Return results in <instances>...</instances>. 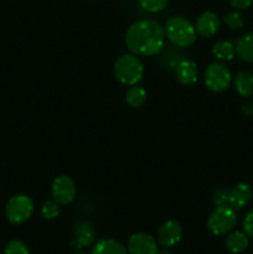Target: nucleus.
<instances>
[{
	"label": "nucleus",
	"mask_w": 253,
	"mask_h": 254,
	"mask_svg": "<svg viewBox=\"0 0 253 254\" xmlns=\"http://www.w3.org/2000/svg\"><path fill=\"white\" fill-rule=\"evenodd\" d=\"M165 35L175 46L189 47L196 41V27L186 17L174 16L166 22Z\"/></svg>",
	"instance_id": "nucleus-3"
},
{
	"label": "nucleus",
	"mask_w": 253,
	"mask_h": 254,
	"mask_svg": "<svg viewBox=\"0 0 253 254\" xmlns=\"http://www.w3.org/2000/svg\"><path fill=\"white\" fill-rule=\"evenodd\" d=\"M221 27V20L216 12L206 11L196 21V32L203 37H211L217 34Z\"/></svg>",
	"instance_id": "nucleus-10"
},
{
	"label": "nucleus",
	"mask_w": 253,
	"mask_h": 254,
	"mask_svg": "<svg viewBox=\"0 0 253 254\" xmlns=\"http://www.w3.org/2000/svg\"><path fill=\"white\" fill-rule=\"evenodd\" d=\"M213 202L216 206L228 205V191L225 189H220L216 191L215 196H213Z\"/></svg>",
	"instance_id": "nucleus-24"
},
{
	"label": "nucleus",
	"mask_w": 253,
	"mask_h": 254,
	"mask_svg": "<svg viewBox=\"0 0 253 254\" xmlns=\"http://www.w3.org/2000/svg\"><path fill=\"white\" fill-rule=\"evenodd\" d=\"M236 54L246 62H253V32L246 34L237 41Z\"/></svg>",
	"instance_id": "nucleus-15"
},
{
	"label": "nucleus",
	"mask_w": 253,
	"mask_h": 254,
	"mask_svg": "<svg viewBox=\"0 0 253 254\" xmlns=\"http://www.w3.org/2000/svg\"><path fill=\"white\" fill-rule=\"evenodd\" d=\"M248 236L245 232L236 231L226 238V247L231 253H241L248 247Z\"/></svg>",
	"instance_id": "nucleus-16"
},
{
	"label": "nucleus",
	"mask_w": 253,
	"mask_h": 254,
	"mask_svg": "<svg viewBox=\"0 0 253 254\" xmlns=\"http://www.w3.org/2000/svg\"><path fill=\"white\" fill-rule=\"evenodd\" d=\"M165 30L155 20L145 19L134 22L126 34V44L133 54L153 56L164 47Z\"/></svg>",
	"instance_id": "nucleus-1"
},
{
	"label": "nucleus",
	"mask_w": 253,
	"mask_h": 254,
	"mask_svg": "<svg viewBox=\"0 0 253 254\" xmlns=\"http://www.w3.org/2000/svg\"><path fill=\"white\" fill-rule=\"evenodd\" d=\"M181 237H183V228L176 221H166L158 232L159 243L166 248L178 245Z\"/></svg>",
	"instance_id": "nucleus-9"
},
{
	"label": "nucleus",
	"mask_w": 253,
	"mask_h": 254,
	"mask_svg": "<svg viewBox=\"0 0 253 254\" xmlns=\"http://www.w3.org/2000/svg\"><path fill=\"white\" fill-rule=\"evenodd\" d=\"M73 254H86V253H83V252H77V253H73Z\"/></svg>",
	"instance_id": "nucleus-29"
},
{
	"label": "nucleus",
	"mask_w": 253,
	"mask_h": 254,
	"mask_svg": "<svg viewBox=\"0 0 253 254\" xmlns=\"http://www.w3.org/2000/svg\"><path fill=\"white\" fill-rule=\"evenodd\" d=\"M158 251L156 241L146 233H134L128 241V252L130 254H156Z\"/></svg>",
	"instance_id": "nucleus-8"
},
{
	"label": "nucleus",
	"mask_w": 253,
	"mask_h": 254,
	"mask_svg": "<svg viewBox=\"0 0 253 254\" xmlns=\"http://www.w3.org/2000/svg\"><path fill=\"white\" fill-rule=\"evenodd\" d=\"M253 2V0H230L231 6L235 7L237 10H243L247 9L251 6V4Z\"/></svg>",
	"instance_id": "nucleus-26"
},
{
	"label": "nucleus",
	"mask_w": 253,
	"mask_h": 254,
	"mask_svg": "<svg viewBox=\"0 0 253 254\" xmlns=\"http://www.w3.org/2000/svg\"><path fill=\"white\" fill-rule=\"evenodd\" d=\"M113 72L121 83L126 86H134L143 78L144 64L136 55L124 54L114 62Z\"/></svg>",
	"instance_id": "nucleus-2"
},
{
	"label": "nucleus",
	"mask_w": 253,
	"mask_h": 254,
	"mask_svg": "<svg viewBox=\"0 0 253 254\" xmlns=\"http://www.w3.org/2000/svg\"><path fill=\"white\" fill-rule=\"evenodd\" d=\"M5 212L10 222L19 225L31 217L34 212V202L29 196L16 195L9 200Z\"/></svg>",
	"instance_id": "nucleus-6"
},
{
	"label": "nucleus",
	"mask_w": 253,
	"mask_h": 254,
	"mask_svg": "<svg viewBox=\"0 0 253 254\" xmlns=\"http://www.w3.org/2000/svg\"><path fill=\"white\" fill-rule=\"evenodd\" d=\"M5 254H29V247L22 241H10L5 246Z\"/></svg>",
	"instance_id": "nucleus-23"
},
{
	"label": "nucleus",
	"mask_w": 253,
	"mask_h": 254,
	"mask_svg": "<svg viewBox=\"0 0 253 254\" xmlns=\"http://www.w3.org/2000/svg\"><path fill=\"white\" fill-rule=\"evenodd\" d=\"M126 101L133 108H139L143 106L146 101V91L145 88L140 86H130V88L126 91Z\"/></svg>",
	"instance_id": "nucleus-19"
},
{
	"label": "nucleus",
	"mask_w": 253,
	"mask_h": 254,
	"mask_svg": "<svg viewBox=\"0 0 253 254\" xmlns=\"http://www.w3.org/2000/svg\"><path fill=\"white\" fill-rule=\"evenodd\" d=\"M140 6L148 12H159L168 5V0H139Z\"/></svg>",
	"instance_id": "nucleus-21"
},
{
	"label": "nucleus",
	"mask_w": 253,
	"mask_h": 254,
	"mask_svg": "<svg viewBox=\"0 0 253 254\" xmlns=\"http://www.w3.org/2000/svg\"><path fill=\"white\" fill-rule=\"evenodd\" d=\"M92 254H128V251L118 241L106 238L101 240L94 245Z\"/></svg>",
	"instance_id": "nucleus-14"
},
{
	"label": "nucleus",
	"mask_w": 253,
	"mask_h": 254,
	"mask_svg": "<svg viewBox=\"0 0 253 254\" xmlns=\"http://www.w3.org/2000/svg\"><path fill=\"white\" fill-rule=\"evenodd\" d=\"M242 111L243 113L247 114V116H251V114H253V104H245Z\"/></svg>",
	"instance_id": "nucleus-27"
},
{
	"label": "nucleus",
	"mask_w": 253,
	"mask_h": 254,
	"mask_svg": "<svg viewBox=\"0 0 253 254\" xmlns=\"http://www.w3.org/2000/svg\"><path fill=\"white\" fill-rule=\"evenodd\" d=\"M243 231L248 237L253 238V210L250 211L243 220Z\"/></svg>",
	"instance_id": "nucleus-25"
},
{
	"label": "nucleus",
	"mask_w": 253,
	"mask_h": 254,
	"mask_svg": "<svg viewBox=\"0 0 253 254\" xmlns=\"http://www.w3.org/2000/svg\"><path fill=\"white\" fill-rule=\"evenodd\" d=\"M60 208L56 201H46L41 207V215L45 220H54L59 216Z\"/></svg>",
	"instance_id": "nucleus-22"
},
{
	"label": "nucleus",
	"mask_w": 253,
	"mask_h": 254,
	"mask_svg": "<svg viewBox=\"0 0 253 254\" xmlns=\"http://www.w3.org/2000/svg\"><path fill=\"white\" fill-rule=\"evenodd\" d=\"M232 74L223 62H213L205 72V83L210 91L223 92L230 87Z\"/></svg>",
	"instance_id": "nucleus-5"
},
{
	"label": "nucleus",
	"mask_w": 253,
	"mask_h": 254,
	"mask_svg": "<svg viewBox=\"0 0 253 254\" xmlns=\"http://www.w3.org/2000/svg\"><path fill=\"white\" fill-rule=\"evenodd\" d=\"M212 54L216 59L221 60V61H230L235 57L236 55V46L231 41H218L217 44L213 46Z\"/></svg>",
	"instance_id": "nucleus-18"
},
{
	"label": "nucleus",
	"mask_w": 253,
	"mask_h": 254,
	"mask_svg": "<svg viewBox=\"0 0 253 254\" xmlns=\"http://www.w3.org/2000/svg\"><path fill=\"white\" fill-rule=\"evenodd\" d=\"M175 74L178 81L184 86H191L196 83L198 78L197 64L193 60L185 59L181 60L175 68Z\"/></svg>",
	"instance_id": "nucleus-12"
},
{
	"label": "nucleus",
	"mask_w": 253,
	"mask_h": 254,
	"mask_svg": "<svg viewBox=\"0 0 253 254\" xmlns=\"http://www.w3.org/2000/svg\"><path fill=\"white\" fill-rule=\"evenodd\" d=\"M156 254H174L173 252H171L170 250H168V248H164V250H160V251H158V252H156Z\"/></svg>",
	"instance_id": "nucleus-28"
},
{
	"label": "nucleus",
	"mask_w": 253,
	"mask_h": 254,
	"mask_svg": "<svg viewBox=\"0 0 253 254\" xmlns=\"http://www.w3.org/2000/svg\"><path fill=\"white\" fill-rule=\"evenodd\" d=\"M252 189L248 184L240 183L228 191V205L233 210H238L247 205L252 198Z\"/></svg>",
	"instance_id": "nucleus-13"
},
{
	"label": "nucleus",
	"mask_w": 253,
	"mask_h": 254,
	"mask_svg": "<svg viewBox=\"0 0 253 254\" xmlns=\"http://www.w3.org/2000/svg\"><path fill=\"white\" fill-rule=\"evenodd\" d=\"M223 21H225V24L232 30L241 29V27L243 26V24H245L242 14H240L238 11L227 12V14L225 15V17H223Z\"/></svg>",
	"instance_id": "nucleus-20"
},
{
	"label": "nucleus",
	"mask_w": 253,
	"mask_h": 254,
	"mask_svg": "<svg viewBox=\"0 0 253 254\" xmlns=\"http://www.w3.org/2000/svg\"><path fill=\"white\" fill-rule=\"evenodd\" d=\"M51 193L59 205H69L76 197V184L69 176L60 175L52 183Z\"/></svg>",
	"instance_id": "nucleus-7"
},
{
	"label": "nucleus",
	"mask_w": 253,
	"mask_h": 254,
	"mask_svg": "<svg viewBox=\"0 0 253 254\" xmlns=\"http://www.w3.org/2000/svg\"><path fill=\"white\" fill-rule=\"evenodd\" d=\"M96 233L94 228L92 227L91 223L79 222L74 226L73 228V237H72V247L74 250H81V248L88 247L93 243Z\"/></svg>",
	"instance_id": "nucleus-11"
},
{
	"label": "nucleus",
	"mask_w": 253,
	"mask_h": 254,
	"mask_svg": "<svg viewBox=\"0 0 253 254\" xmlns=\"http://www.w3.org/2000/svg\"><path fill=\"white\" fill-rule=\"evenodd\" d=\"M237 223V216L230 205L217 206L210 215L207 227L215 236H222L230 232Z\"/></svg>",
	"instance_id": "nucleus-4"
},
{
	"label": "nucleus",
	"mask_w": 253,
	"mask_h": 254,
	"mask_svg": "<svg viewBox=\"0 0 253 254\" xmlns=\"http://www.w3.org/2000/svg\"><path fill=\"white\" fill-rule=\"evenodd\" d=\"M236 91L242 97H250L253 94V74L250 71L238 72L235 78Z\"/></svg>",
	"instance_id": "nucleus-17"
}]
</instances>
